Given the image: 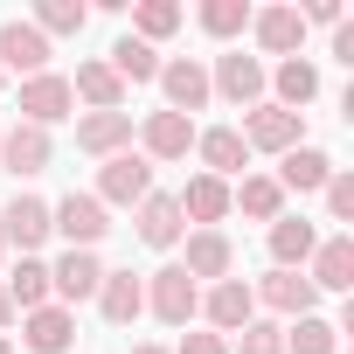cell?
<instances>
[{"label":"cell","mask_w":354,"mask_h":354,"mask_svg":"<svg viewBox=\"0 0 354 354\" xmlns=\"http://www.w3.org/2000/svg\"><path fill=\"white\" fill-rule=\"evenodd\" d=\"M153 84H160V111L195 118V111H209V104H216V91H209V63H202V56H167Z\"/></svg>","instance_id":"2"},{"label":"cell","mask_w":354,"mask_h":354,"mask_svg":"<svg viewBox=\"0 0 354 354\" xmlns=\"http://www.w3.org/2000/svg\"><path fill=\"white\" fill-rule=\"evenodd\" d=\"M333 63H347V70H354V21H340V28H333Z\"/></svg>","instance_id":"39"},{"label":"cell","mask_w":354,"mask_h":354,"mask_svg":"<svg viewBox=\"0 0 354 354\" xmlns=\"http://www.w3.org/2000/svg\"><path fill=\"white\" fill-rule=\"evenodd\" d=\"M146 195H153V160H146L139 146L97 160V202H104V209H139Z\"/></svg>","instance_id":"3"},{"label":"cell","mask_w":354,"mask_h":354,"mask_svg":"<svg viewBox=\"0 0 354 354\" xmlns=\"http://www.w3.org/2000/svg\"><path fill=\"white\" fill-rule=\"evenodd\" d=\"M326 174H333V153H326V146H292V153L278 160L271 181H278L285 195H319V188H326Z\"/></svg>","instance_id":"25"},{"label":"cell","mask_w":354,"mask_h":354,"mask_svg":"<svg viewBox=\"0 0 354 354\" xmlns=\"http://www.w3.org/2000/svg\"><path fill=\"white\" fill-rule=\"evenodd\" d=\"M104 230H111V209L97 202V195H63V202H49V236H63L70 250H97L104 243Z\"/></svg>","instance_id":"5"},{"label":"cell","mask_w":354,"mask_h":354,"mask_svg":"<svg viewBox=\"0 0 354 354\" xmlns=\"http://www.w3.org/2000/svg\"><path fill=\"white\" fill-rule=\"evenodd\" d=\"M21 347L28 354H70L77 347V313L70 306H35V313H21Z\"/></svg>","instance_id":"18"},{"label":"cell","mask_w":354,"mask_h":354,"mask_svg":"<svg viewBox=\"0 0 354 354\" xmlns=\"http://www.w3.org/2000/svg\"><path fill=\"white\" fill-rule=\"evenodd\" d=\"M15 326V306H8V292H0V333H8Z\"/></svg>","instance_id":"41"},{"label":"cell","mask_w":354,"mask_h":354,"mask_svg":"<svg viewBox=\"0 0 354 354\" xmlns=\"http://www.w3.org/2000/svg\"><path fill=\"white\" fill-rule=\"evenodd\" d=\"M285 354H340V326L326 313H306L285 326Z\"/></svg>","instance_id":"31"},{"label":"cell","mask_w":354,"mask_h":354,"mask_svg":"<svg viewBox=\"0 0 354 354\" xmlns=\"http://www.w3.org/2000/svg\"><path fill=\"white\" fill-rule=\"evenodd\" d=\"M264 97H271V104H285V111H306V104L319 97V63L285 56L278 70H264Z\"/></svg>","instance_id":"21"},{"label":"cell","mask_w":354,"mask_h":354,"mask_svg":"<svg viewBox=\"0 0 354 354\" xmlns=\"http://www.w3.org/2000/svg\"><path fill=\"white\" fill-rule=\"evenodd\" d=\"M56 160V139L42 125H0V167L15 174V181H35V174H49Z\"/></svg>","instance_id":"12"},{"label":"cell","mask_w":354,"mask_h":354,"mask_svg":"<svg viewBox=\"0 0 354 354\" xmlns=\"http://www.w3.org/2000/svg\"><path fill=\"white\" fill-rule=\"evenodd\" d=\"M195 21H202V35L236 42V35H250V0H202V8H195Z\"/></svg>","instance_id":"32"},{"label":"cell","mask_w":354,"mask_h":354,"mask_svg":"<svg viewBox=\"0 0 354 354\" xmlns=\"http://www.w3.org/2000/svg\"><path fill=\"white\" fill-rule=\"evenodd\" d=\"M181 21H188V15L174 8V0H139V8H132V28H125V35H139V42H153V49H160V42H167L174 28H181Z\"/></svg>","instance_id":"33"},{"label":"cell","mask_w":354,"mask_h":354,"mask_svg":"<svg viewBox=\"0 0 354 354\" xmlns=\"http://www.w3.org/2000/svg\"><path fill=\"white\" fill-rule=\"evenodd\" d=\"M0 292H8V306H15V313L49 306V264H42V257H21L15 271H0Z\"/></svg>","instance_id":"30"},{"label":"cell","mask_w":354,"mask_h":354,"mask_svg":"<svg viewBox=\"0 0 354 354\" xmlns=\"http://www.w3.org/2000/svg\"><path fill=\"white\" fill-rule=\"evenodd\" d=\"M0 354H15V340H8V333H0Z\"/></svg>","instance_id":"42"},{"label":"cell","mask_w":354,"mask_h":354,"mask_svg":"<svg viewBox=\"0 0 354 354\" xmlns=\"http://www.w3.org/2000/svg\"><path fill=\"white\" fill-rule=\"evenodd\" d=\"M202 319H209V333H243L250 319H257V299H250V278H223V285H209L202 292Z\"/></svg>","instance_id":"15"},{"label":"cell","mask_w":354,"mask_h":354,"mask_svg":"<svg viewBox=\"0 0 354 354\" xmlns=\"http://www.w3.org/2000/svg\"><path fill=\"white\" fill-rule=\"evenodd\" d=\"M97 285H104V257L97 250H63L56 264H49V299L56 306H84V299H97Z\"/></svg>","instance_id":"10"},{"label":"cell","mask_w":354,"mask_h":354,"mask_svg":"<svg viewBox=\"0 0 354 354\" xmlns=\"http://www.w3.org/2000/svg\"><path fill=\"white\" fill-rule=\"evenodd\" d=\"M306 285L313 292H354V236L347 230H333V236H319L313 243V257H306Z\"/></svg>","instance_id":"11"},{"label":"cell","mask_w":354,"mask_h":354,"mask_svg":"<svg viewBox=\"0 0 354 354\" xmlns=\"http://www.w3.org/2000/svg\"><path fill=\"white\" fill-rule=\"evenodd\" d=\"M195 118H181V111H146L139 118V153L153 160V167H174V160H188L195 153Z\"/></svg>","instance_id":"7"},{"label":"cell","mask_w":354,"mask_h":354,"mask_svg":"<svg viewBox=\"0 0 354 354\" xmlns=\"http://www.w3.org/2000/svg\"><path fill=\"white\" fill-rule=\"evenodd\" d=\"M319 195H326V223H354V174H347V167L326 174V188H319Z\"/></svg>","instance_id":"36"},{"label":"cell","mask_w":354,"mask_h":354,"mask_svg":"<svg viewBox=\"0 0 354 354\" xmlns=\"http://www.w3.org/2000/svg\"><path fill=\"white\" fill-rule=\"evenodd\" d=\"M236 132H243V146H250V153H278V160H285L292 146H306V111H285V104H271V97H264V104H250V111H243V125H236Z\"/></svg>","instance_id":"4"},{"label":"cell","mask_w":354,"mask_h":354,"mask_svg":"<svg viewBox=\"0 0 354 354\" xmlns=\"http://www.w3.org/2000/svg\"><path fill=\"white\" fill-rule=\"evenodd\" d=\"M174 202H181V223H195V230H223L230 223V181H216V174H195Z\"/></svg>","instance_id":"23"},{"label":"cell","mask_w":354,"mask_h":354,"mask_svg":"<svg viewBox=\"0 0 354 354\" xmlns=\"http://www.w3.org/2000/svg\"><path fill=\"white\" fill-rule=\"evenodd\" d=\"M125 354H167V347H160V340H132Z\"/></svg>","instance_id":"40"},{"label":"cell","mask_w":354,"mask_h":354,"mask_svg":"<svg viewBox=\"0 0 354 354\" xmlns=\"http://www.w3.org/2000/svg\"><path fill=\"white\" fill-rule=\"evenodd\" d=\"M146 313L160 319V326H195L202 319V285L181 271V264H160V271H146Z\"/></svg>","instance_id":"1"},{"label":"cell","mask_w":354,"mask_h":354,"mask_svg":"<svg viewBox=\"0 0 354 354\" xmlns=\"http://www.w3.org/2000/svg\"><path fill=\"white\" fill-rule=\"evenodd\" d=\"M0 271H8V243H0Z\"/></svg>","instance_id":"43"},{"label":"cell","mask_w":354,"mask_h":354,"mask_svg":"<svg viewBox=\"0 0 354 354\" xmlns=\"http://www.w3.org/2000/svg\"><path fill=\"white\" fill-rule=\"evenodd\" d=\"M28 21L56 42V35H84V28H91V8H84V0H35Z\"/></svg>","instance_id":"34"},{"label":"cell","mask_w":354,"mask_h":354,"mask_svg":"<svg viewBox=\"0 0 354 354\" xmlns=\"http://www.w3.org/2000/svg\"><path fill=\"white\" fill-rule=\"evenodd\" d=\"M70 97H77V104H91V111H125V84L111 77V63H104V56H84V63H77Z\"/></svg>","instance_id":"27"},{"label":"cell","mask_w":354,"mask_h":354,"mask_svg":"<svg viewBox=\"0 0 354 354\" xmlns=\"http://www.w3.org/2000/svg\"><path fill=\"white\" fill-rule=\"evenodd\" d=\"M230 216H250V223H278L285 216V188L271 181V174H243V181H230Z\"/></svg>","instance_id":"26"},{"label":"cell","mask_w":354,"mask_h":354,"mask_svg":"<svg viewBox=\"0 0 354 354\" xmlns=\"http://www.w3.org/2000/svg\"><path fill=\"white\" fill-rule=\"evenodd\" d=\"M97 313H104V326H132V319L146 313V278H139V271H104Z\"/></svg>","instance_id":"28"},{"label":"cell","mask_w":354,"mask_h":354,"mask_svg":"<svg viewBox=\"0 0 354 354\" xmlns=\"http://www.w3.org/2000/svg\"><path fill=\"white\" fill-rule=\"evenodd\" d=\"M0 91H8V70H0Z\"/></svg>","instance_id":"44"},{"label":"cell","mask_w":354,"mask_h":354,"mask_svg":"<svg viewBox=\"0 0 354 354\" xmlns=\"http://www.w3.org/2000/svg\"><path fill=\"white\" fill-rule=\"evenodd\" d=\"M125 146H132V111H84V118H77V153L111 160V153H125Z\"/></svg>","instance_id":"24"},{"label":"cell","mask_w":354,"mask_h":354,"mask_svg":"<svg viewBox=\"0 0 354 354\" xmlns=\"http://www.w3.org/2000/svg\"><path fill=\"white\" fill-rule=\"evenodd\" d=\"M299 21H306V28H340L347 8H340V0H313V8H299Z\"/></svg>","instance_id":"38"},{"label":"cell","mask_w":354,"mask_h":354,"mask_svg":"<svg viewBox=\"0 0 354 354\" xmlns=\"http://www.w3.org/2000/svg\"><path fill=\"white\" fill-rule=\"evenodd\" d=\"M250 299H257L264 313H278V319H306V313H319V292L306 285V271H264V278L250 285Z\"/></svg>","instance_id":"14"},{"label":"cell","mask_w":354,"mask_h":354,"mask_svg":"<svg viewBox=\"0 0 354 354\" xmlns=\"http://www.w3.org/2000/svg\"><path fill=\"white\" fill-rule=\"evenodd\" d=\"M49 35L28 21V15H8V21H0V70H8V77H42L49 70Z\"/></svg>","instance_id":"8"},{"label":"cell","mask_w":354,"mask_h":354,"mask_svg":"<svg viewBox=\"0 0 354 354\" xmlns=\"http://www.w3.org/2000/svg\"><path fill=\"white\" fill-rule=\"evenodd\" d=\"M181 271H188L195 285H223V278H236V243H230L223 230H188Z\"/></svg>","instance_id":"17"},{"label":"cell","mask_w":354,"mask_h":354,"mask_svg":"<svg viewBox=\"0 0 354 354\" xmlns=\"http://www.w3.org/2000/svg\"><path fill=\"white\" fill-rule=\"evenodd\" d=\"M167 354H230V340H223V333H209V326H188Z\"/></svg>","instance_id":"37"},{"label":"cell","mask_w":354,"mask_h":354,"mask_svg":"<svg viewBox=\"0 0 354 354\" xmlns=\"http://www.w3.org/2000/svg\"><path fill=\"white\" fill-rule=\"evenodd\" d=\"M0 243H8V250H21V257H35V250L49 243V202L21 188L8 209H0Z\"/></svg>","instance_id":"13"},{"label":"cell","mask_w":354,"mask_h":354,"mask_svg":"<svg viewBox=\"0 0 354 354\" xmlns=\"http://www.w3.org/2000/svg\"><path fill=\"white\" fill-rule=\"evenodd\" d=\"M195 160H202V174H216V181L250 174V146H243L236 125H202V132H195Z\"/></svg>","instance_id":"16"},{"label":"cell","mask_w":354,"mask_h":354,"mask_svg":"<svg viewBox=\"0 0 354 354\" xmlns=\"http://www.w3.org/2000/svg\"><path fill=\"white\" fill-rule=\"evenodd\" d=\"M250 35H257V49L278 56V63L306 49V21H299V8H285V0H278V8H250Z\"/></svg>","instance_id":"20"},{"label":"cell","mask_w":354,"mask_h":354,"mask_svg":"<svg viewBox=\"0 0 354 354\" xmlns=\"http://www.w3.org/2000/svg\"><path fill=\"white\" fill-rule=\"evenodd\" d=\"M230 354H285V326L278 319H250L243 333H230Z\"/></svg>","instance_id":"35"},{"label":"cell","mask_w":354,"mask_h":354,"mask_svg":"<svg viewBox=\"0 0 354 354\" xmlns=\"http://www.w3.org/2000/svg\"><path fill=\"white\" fill-rule=\"evenodd\" d=\"M132 230H139V243H146V250H174V243L188 236V223H181V202H174L167 188H153V195L132 209Z\"/></svg>","instance_id":"19"},{"label":"cell","mask_w":354,"mask_h":354,"mask_svg":"<svg viewBox=\"0 0 354 354\" xmlns=\"http://www.w3.org/2000/svg\"><path fill=\"white\" fill-rule=\"evenodd\" d=\"M77 118V97H70V77L63 70H42V77H21V125H63Z\"/></svg>","instance_id":"9"},{"label":"cell","mask_w":354,"mask_h":354,"mask_svg":"<svg viewBox=\"0 0 354 354\" xmlns=\"http://www.w3.org/2000/svg\"><path fill=\"white\" fill-rule=\"evenodd\" d=\"M104 63H111V77H118V84H125V91H132V84H153V77H160V63H167V56H160V49H153V42H139V35H118V42H111V56H104Z\"/></svg>","instance_id":"29"},{"label":"cell","mask_w":354,"mask_h":354,"mask_svg":"<svg viewBox=\"0 0 354 354\" xmlns=\"http://www.w3.org/2000/svg\"><path fill=\"white\" fill-rule=\"evenodd\" d=\"M313 243H319V223H306V216H278V223L264 230V250H271V271H306Z\"/></svg>","instance_id":"22"},{"label":"cell","mask_w":354,"mask_h":354,"mask_svg":"<svg viewBox=\"0 0 354 354\" xmlns=\"http://www.w3.org/2000/svg\"><path fill=\"white\" fill-rule=\"evenodd\" d=\"M209 91H216L223 104H236V111L264 104V56H243V49H223V56L209 63Z\"/></svg>","instance_id":"6"}]
</instances>
